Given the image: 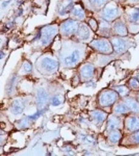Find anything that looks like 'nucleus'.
<instances>
[{
    "instance_id": "nucleus-14",
    "label": "nucleus",
    "mask_w": 139,
    "mask_h": 156,
    "mask_svg": "<svg viewBox=\"0 0 139 156\" xmlns=\"http://www.w3.org/2000/svg\"><path fill=\"white\" fill-rule=\"evenodd\" d=\"M24 109V105L22 102H21L19 100H16L15 101L13 102L12 105V113L17 115L21 113Z\"/></svg>"
},
{
    "instance_id": "nucleus-20",
    "label": "nucleus",
    "mask_w": 139,
    "mask_h": 156,
    "mask_svg": "<svg viewBox=\"0 0 139 156\" xmlns=\"http://www.w3.org/2000/svg\"><path fill=\"white\" fill-rule=\"evenodd\" d=\"M89 24L91 28L94 31H96L97 30L98 26H97V22H96L95 19H90V21H89Z\"/></svg>"
},
{
    "instance_id": "nucleus-11",
    "label": "nucleus",
    "mask_w": 139,
    "mask_h": 156,
    "mask_svg": "<svg viewBox=\"0 0 139 156\" xmlns=\"http://www.w3.org/2000/svg\"><path fill=\"white\" fill-rule=\"evenodd\" d=\"M128 20L134 24H139V9L132 8L128 12Z\"/></svg>"
},
{
    "instance_id": "nucleus-8",
    "label": "nucleus",
    "mask_w": 139,
    "mask_h": 156,
    "mask_svg": "<svg viewBox=\"0 0 139 156\" xmlns=\"http://www.w3.org/2000/svg\"><path fill=\"white\" fill-rule=\"evenodd\" d=\"M115 33L120 36H126L128 34V30L126 25L121 21H117L114 24Z\"/></svg>"
},
{
    "instance_id": "nucleus-6",
    "label": "nucleus",
    "mask_w": 139,
    "mask_h": 156,
    "mask_svg": "<svg viewBox=\"0 0 139 156\" xmlns=\"http://www.w3.org/2000/svg\"><path fill=\"white\" fill-rule=\"evenodd\" d=\"M48 100V94L46 92V91L43 88H41L38 90L37 95V103L38 107L42 108Z\"/></svg>"
},
{
    "instance_id": "nucleus-23",
    "label": "nucleus",
    "mask_w": 139,
    "mask_h": 156,
    "mask_svg": "<svg viewBox=\"0 0 139 156\" xmlns=\"http://www.w3.org/2000/svg\"><path fill=\"white\" fill-rule=\"evenodd\" d=\"M115 111L118 113H124L127 111V108L123 105H119L117 107Z\"/></svg>"
},
{
    "instance_id": "nucleus-26",
    "label": "nucleus",
    "mask_w": 139,
    "mask_h": 156,
    "mask_svg": "<svg viewBox=\"0 0 139 156\" xmlns=\"http://www.w3.org/2000/svg\"><path fill=\"white\" fill-rule=\"evenodd\" d=\"M116 125H117V122H115V120L112 119V120H110V122H109L108 127H109V129H114Z\"/></svg>"
},
{
    "instance_id": "nucleus-16",
    "label": "nucleus",
    "mask_w": 139,
    "mask_h": 156,
    "mask_svg": "<svg viewBox=\"0 0 139 156\" xmlns=\"http://www.w3.org/2000/svg\"><path fill=\"white\" fill-rule=\"evenodd\" d=\"M129 128L134 131L139 128V120L135 118H132L129 122Z\"/></svg>"
},
{
    "instance_id": "nucleus-10",
    "label": "nucleus",
    "mask_w": 139,
    "mask_h": 156,
    "mask_svg": "<svg viewBox=\"0 0 139 156\" xmlns=\"http://www.w3.org/2000/svg\"><path fill=\"white\" fill-rule=\"evenodd\" d=\"M116 99V94L114 92H107L101 96V103L104 106H109L113 103Z\"/></svg>"
},
{
    "instance_id": "nucleus-17",
    "label": "nucleus",
    "mask_w": 139,
    "mask_h": 156,
    "mask_svg": "<svg viewBox=\"0 0 139 156\" xmlns=\"http://www.w3.org/2000/svg\"><path fill=\"white\" fill-rule=\"evenodd\" d=\"M73 14L79 19H83L85 17V13L80 7H76L73 10Z\"/></svg>"
},
{
    "instance_id": "nucleus-29",
    "label": "nucleus",
    "mask_w": 139,
    "mask_h": 156,
    "mask_svg": "<svg viewBox=\"0 0 139 156\" xmlns=\"http://www.w3.org/2000/svg\"><path fill=\"white\" fill-rule=\"evenodd\" d=\"M128 1L131 3H134V4L139 3V0H128Z\"/></svg>"
},
{
    "instance_id": "nucleus-27",
    "label": "nucleus",
    "mask_w": 139,
    "mask_h": 156,
    "mask_svg": "<svg viewBox=\"0 0 139 156\" xmlns=\"http://www.w3.org/2000/svg\"><path fill=\"white\" fill-rule=\"evenodd\" d=\"M119 139V135L118 134H117V133L113 134L111 136V137H110V140L112 141H114V142L117 141Z\"/></svg>"
},
{
    "instance_id": "nucleus-21",
    "label": "nucleus",
    "mask_w": 139,
    "mask_h": 156,
    "mask_svg": "<svg viewBox=\"0 0 139 156\" xmlns=\"http://www.w3.org/2000/svg\"><path fill=\"white\" fill-rule=\"evenodd\" d=\"M127 104H128V105L130 107H131V108L134 110V111H138V107L136 102H132L131 101H127Z\"/></svg>"
},
{
    "instance_id": "nucleus-19",
    "label": "nucleus",
    "mask_w": 139,
    "mask_h": 156,
    "mask_svg": "<svg viewBox=\"0 0 139 156\" xmlns=\"http://www.w3.org/2000/svg\"><path fill=\"white\" fill-rule=\"evenodd\" d=\"M61 103H62V101H61V99L60 98L59 96L57 95V96H55V97H53V100H52L53 106H57L60 105Z\"/></svg>"
},
{
    "instance_id": "nucleus-1",
    "label": "nucleus",
    "mask_w": 139,
    "mask_h": 156,
    "mask_svg": "<svg viewBox=\"0 0 139 156\" xmlns=\"http://www.w3.org/2000/svg\"><path fill=\"white\" fill-rule=\"evenodd\" d=\"M119 12L117 5L114 2H109L102 10V17L105 21H112L118 17Z\"/></svg>"
},
{
    "instance_id": "nucleus-18",
    "label": "nucleus",
    "mask_w": 139,
    "mask_h": 156,
    "mask_svg": "<svg viewBox=\"0 0 139 156\" xmlns=\"http://www.w3.org/2000/svg\"><path fill=\"white\" fill-rule=\"evenodd\" d=\"M15 79H16L15 77H12L10 80V82H9V86L6 87V92H7L8 93H11L12 92V89H13V87H14Z\"/></svg>"
},
{
    "instance_id": "nucleus-13",
    "label": "nucleus",
    "mask_w": 139,
    "mask_h": 156,
    "mask_svg": "<svg viewBox=\"0 0 139 156\" xmlns=\"http://www.w3.org/2000/svg\"><path fill=\"white\" fill-rule=\"evenodd\" d=\"M78 34L82 40H87L90 36V31L87 27L82 24L78 30Z\"/></svg>"
},
{
    "instance_id": "nucleus-25",
    "label": "nucleus",
    "mask_w": 139,
    "mask_h": 156,
    "mask_svg": "<svg viewBox=\"0 0 139 156\" xmlns=\"http://www.w3.org/2000/svg\"><path fill=\"white\" fill-rule=\"evenodd\" d=\"M131 85L134 88H138L139 87V83L138 81L135 80V79H132L131 80V82H130Z\"/></svg>"
},
{
    "instance_id": "nucleus-28",
    "label": "nucleus",
    "mask_w": 139,
    "mask_h": 156,
    "mask_svg": "<svg viewBox=\"0 0 139 156\" xmlns=\"http://www.w3.org/2000/svg\"><path fill=\"white\" fill-rule=\"evenodd\" d=\"M118 91H119V92L121 94H126V92H127V89H126L125 88H124V87H121V88H118Z\"/></svg>"
},
{
    "instance_id": "nucleus-15",
    "label": "nucleus",
    "mask_w": 139,
    "mask_h": 156,
    "mask_svg": "<svg viewBox=\"0 0 139 156\" xmlns=\"http://www.w3.org/2000/svg\"><path fill=\"white\" fill-rule=\"evenodd\" d=\"M90 2L94 7L101 9L103 8L109 2V0H90Z\"/></svg>"
},
{
    "instance_id": "nucleus-9",
    "label": "nucleus",
    "mask_w": 139,
    "mask_h": 156,
    "mask_svg": "<svg viewBox=\"0 0 139 156\" xmlns=\"http://www.w3.org/2000/svg\"><path fill=\"white\" fill-rule=\"evenodd\" d=\"M79 58V52L75 51L70 56L66 57L64 59V64L67 66H72L77 63Z\"/></svg>"
},
{
    "instance_id": "nucleus-4",
    "label": "nucleus",
    "mask_w": 139,
    "mask_h": 156,
    "mask_svg": "<svg viewBox=\"0 0 139 156\" xmlns=\"http://www.w3.org/2000/svg\"><path fill=\"white\" fill-rule=\"evenodd\" d=\"M111 43L113 50L117 54H121L126 50L128 45L124 40L120 37H114L112 39Z\"/></svg>"
},
{
    "instance_id": "nucleus-7",
    "label": "nucleus",
    "mask_w": 139,
    "mask_h": 156,
    "mask_svg": "<svg viewBox=\"0 0 139 156\" xmlns=\"http://www.w3.org/2000/svg\"><path fill=\"white\" fill-rule=\"evenodd\" d=\"M42 66L48 70H55L58 67V63L51 58L46 57L42 61Z\"/></svg>"
},
{
    "instance_id": "nucleus-12",
    "label": "nucleus",
    "mask_w": 139,
    "mask_h": 156,
    "mask_svg": "<svg viewBox=\"0 0 139 156\" xmlns=\"http://www.w3.org/2000/svg\"><path fill=\"white\" fill-rule=\"evenodd\" d=\"M94 73V67L92 65L87 63L85 65V66L81 69V75L84 78H90L92 77V74Z\"/></svg>"
},
{
    "instance_id": "nucleus-5",
    "label": "nucleus",
    "mask_w": 139,
    "mask_h": 156,
    "mask_svg": "<svg viewBox=\"0 0 139 156\" xmlns=\"http://www.w3.org/2000/svg\"><path fill=\"white\" fill-rule=\"evenodd\" d=\"M61 29L64 34H71L78 31V25L75 21L69 19L62 24Z\"/></svg>"
},
{
    "instance_id": "nucleus-3",
    "label": "nucleus",
    "mask_w": 139,
    "mask_h": 156,
    "mask_svg": "<svg viewBox=\"0 0 139 156\" xmlns=\"http://www.w3.org/2000/svg\"><path fill=\"white\" fill-rule=\"evenodd\" d=\"M57 29L53 26H47L41 30V42L42 45L48 44L57 33Z\"/></svg>"
},
{
    "instance_id": "nucleus-22",
    "label": "nucleus",
    "mask_w": 139,
    "mask_h": 156,
    "mask_svg": "<svg viewBox=\"0 0 139 156\" xmlns=\"http://www.w3.org/2000/svg\"><path fill=\"white\" fill-rule=\"evenodd\" d=\"M94 116L95 117V119L97 120L98 121H103L104 119V116L103 113L101 112H96L94 113Z\"/></svg>"
},
{
    "instance_id": "nucleus-2",
    "label": "nucleus",
    "mask_w": 139,
    "mask_h": 156,
    "mask_svg": "<svg viewBox=\"0 0 139 156\" xmlns=\"http://www.w3.org/2000/svg\"><path fill=\"white\" fill-rule=\"evenodd\" d=\"M90 45L96 51L103 54H109L113 50L111 42L105 39H98V40L93 41Z\"/></svg>"
},
{
    "instance_id": "nucleus-24",
    "label": "nucleus",
    "mask_w": 139,
    "mask_h": 156,
    "mask_svg": "<svg viewBox=\"0 0 139 156\" xmlns=\"http://www.w3.org/2000/svg\"><path fill=\"white\" fill-rule=\"evenodd\" d=\"M32 69L31 65L30 63H26L24 65V70L26 72H30Z\"/></svg>"
}]
</instances>
